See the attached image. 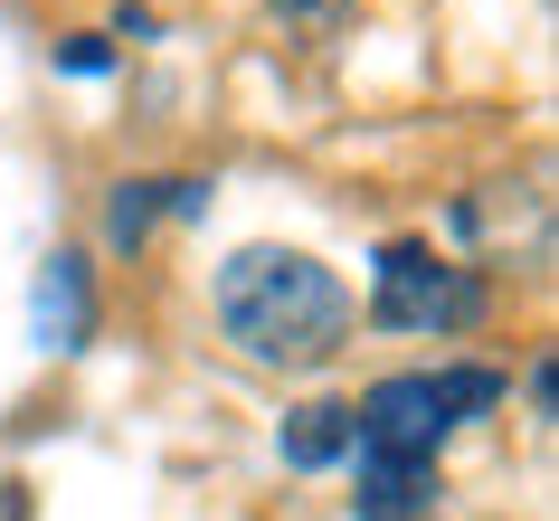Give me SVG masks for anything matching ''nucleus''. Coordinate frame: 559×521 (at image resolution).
<instances>
[{"label": "nucleus", "instance_id": "obj_5", "mask_svg": "<svg viewBox=\"0 0 559 521\" xmlns=\"http://www.w3.org/2000/svg\"><path fill=\"white\" fill-rule=\"evenodd\" d=\"M275 455L295 474H323V464L352 455V399H304L285 427H275Z\"/></svg>", "mask_w": 559, "mask_h": 521}, {"label": "nucleus", "instance_id": "obj_10", "mask_svg": "<svg viewBox=\"0 0 559 521\" xmlns=\"http://www.w3.org/2000/svg\"><path fill=\"white\" fill-rule=\"evenodd\" d=\"M275 10H295V20H342V0H275Z\"/></svg>", "mask_w": 559, "mask_h": 521}, {"label": "nucleus", "instance_id": "obj_6", "mask_svg": "<svg viewBox=\"0 0 559 521\" xmlns=\"http://www.w3.org/2000/svg\"><path fill=\"white\" fill-rule=\"evenodd\" d=\"M427 502H437V474H360L352 521H417Z\"/></svg>", "mask_w": 559, "mask_h": 521}, {"label": "nucleus", "instance_id": "obj_8", "mask_svg": "<svg viewBox=\"0 0 559 521\" xmlns=\"http://www.w3.org/2000/svg\"><path fill=\"white\" fill-rule=\"evenodd\" d=\"M67 67H76V76H105V67H115V48H105V38H76V48H67Z\"/></svg>", "mask_w": 559, "mask_h": 521}, {"label": "nucleus", "instance_id": "obj_7", "mask_svg": "<svg viewBox=\"0 0 559 521\" xmlns=\"http://www.w3.org/2000/svg\"><path fill=\"white\" fill-rule=\"evenodd\" d=\"M162 200H171V180H123L115 209H105V237H115V247H143L152 218H162Z\"/></svg>", "mask_w": 559, "mask_h": 521}, {"label": "nucleus", "instance_id": "obj_4", "mask_svg": "<svg viewBox=\"0 0 559 521\" xmlns=\"http://www.w3.org/2000/svg\"><path fill=\"white\" fill-rule=\"evenodd\" d=\"M95 332V275L86 257H48L38 265V294H29V342L38 351H86Z\"/></svg>", "mask_w": 559, "mask_h": 521}, {"label": "nucleus", "instance_id": "obj_3", "mask_svg": "<svg viewBox=\"0 0 559 521\" xmlns=\"http://www.w3.org/2000/svg\"><path fill=\"white\" fill-rule=\"evenodd\" d=\"M493 313V285L474 275V265L437 257L427 237H389L380 265H370V322L380 332H474V322Z\"/></svg>", "mask_w": 559, "mask_h": 521}, {"label": "nucleus", "instance_id": "obj_2", "mask_svg": "<svg viewBox=\"0 0 559 521\" xmlns=\"http://www.w3.org/2000/svg\"><path fill=\"white\" fill-rule=\"evenodd\" d=\"M484 407H502V370H484V360L389 370L352 399V455H360V474H437V446Z\"/></svg>", "mask_w": 559, "mask_h": 521}, {"label": "nucleus", "instance_id": "obj_9", "mask_svg": "<svg viewBox=\"0 0 559 521\" xmlns=\"http://www.w3.org/2000/svg\"><path fill=\"white\" fill-rule=\"evenodd\" d=\"M0 521H29V484H10V474H0Z\"/></svg>", "mask_w": 559, "mask_h": 521}, {"label": "nucleus", "instance_id": "obj_1", "mask_svg": "<svg viewBox=\"0 0 559 521\" xmlns=\"http://www.w3.org/2000/svg\"><path fill=\"white\" fill-rule=\"evenodd\" d=\"M209 304H218V332L265 370H323V360H342V342L360 322L352 285L304 247H237L218 265Z\"/></svg>", "mask_w": 559, "mask_h": 521}]
</instances>
